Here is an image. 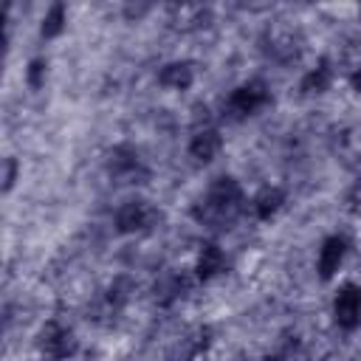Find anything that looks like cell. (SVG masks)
I'll return each instance as SVG.
<instances>
[{
	"instance_id": "6da1fadb",
	"label": "cell",
	"mask_w": 361,
	"mask_h": 361,
	"mask_svg": "<svg viewBox=\"0 0 361 361\" xmlns=\"http://www.w3.org/2000/svg\"><path fill=\"white\" fill-rule=\"evenodd\" d=\"M240 209H243V189L234 178L223 175L209 186L206 197L195 209V217L212 226H223V223H231L240 214Z\"/></svg>"
},
{
	"instance_id": "7a4b0ae2",
	"label": "cell",
	"mask_w": 361,
	"mask_h": 361,
	"mask_svg": "<svg viewBox=\"0 0 361 361\" xmlns=\"http://www.w3.org/2000/svg\"><path fill=\"white\" fill-rule=\"evenodd\" d=\"M268 99H271L268 85L259 82V79H254V82L240 85V87L228 96V104H226V107H228V116H231V118H245V116H254L259 107H265Z\"/></svg>"
},
{
	"instance_id": "3957f363",
	"label": "cell",
	"mask_w": 361,
	"mask_h": 361,
	"mask_svg": "<svg viewBox=\"0 0 361 361\" xmlns=\"http://www.w3.org/2000/svg\"><path fill=\"white\" fill-rule=\"evenodd\" d=\"M333 316L338 327L353 330L361 322V288L358 285H341L333 299Z\"/></svg>"
},
{
	"instance_id": "277c9868",
	"label": "cell",
	"mask_w": 361,
	"mask_h": 361,
	"mask_svg": "<svg viewBox=\"0 0 361 361\" xmlns=\"http://www.w3.org/2000/svg\"><path fill=\"white\" fill-rule=\"evenodd\" d=\"M158 214H155V209L152 206H147L144 200H127L118 212H116V228L121 231V234H130V231H144V228H149L152 226V220H155Z\"/></svg>"
},
{
	"instance_id": "5b68a950",
	"label": "cell",
	"mask_w": 361,
	"mask_h": 361,
	"mask_svg": "<svg viewBox=\"0 0 361 361\" xmlns=\"http://www.w3.org/2000/svg\"><path fill=\"white\" fill-rule=\"evenodd\" d=\"M42 350L51 355V358H68L76 353V338L71 330L59 327V324H48L42 330Z\"/></svg>"
},
{
	"instance_id": "8992f818",
	"label": "cell",
	"mask_w": 361,
	"mask_h": 361,
	"mask_svg": "<svg viewBox=\"0 0 361 361\" xmlns=\"http://www.w3.org/2000/svg\"><path fill=\"white\" fill-rule=\"evenodd\" d=\"M344 251H347V243L338 234H333L322 243V248H319V276L322 279H330L338 271V265L344 259Z\"/></svg>"
},
{
	"instance_id": "52a82bcc",
	"label": "cell",
	"mask_w": 361,
	"mask_h": 361,
	"mask_svg": "<svg viewBox=\"0 0 361 361\" xmlns=\"http://www.w3.org/2000/svg\"><path fill=\"white\" fill-rule=\"evenodd\" d=\"M220 147H223V138H220V133L217 130H200L192 141H189V155L195 158V161H212L217 152H220Z\"/></svg>"
},
{
	"instance_id": "ba28073f",
	"label": "cell",
	"mask_w": 361,
	"mask_h": 361,
	"mask_svg": "<svg viewBox=\"0 0 361 361\" xmlns=\"http://www.w3.org/2000/svg\"><path fill=\"white\" fill-rule=\"evenodd\" d=\"M192 79H195V68L189 62H169L158 73V82L172 90H186L192 85Z\"/></svg>"
},
{
	"instance_id": "9c48e42d",
	"label": "cell",
	"mask_w": 361,
	"mask_h": 361,
	"mask_svg": "<svg viewBox=\"0 0 361 361\" xmlns=\"http://www.w3.org/2000/svg\"><path fill=\"white\" fill-rule=\"evenodd\" d=\"M223 265H226V254H223V248L214 245V243H206V245L200 248V254H197V265H195V271H197V276L206 282V279H212L214 274H220Z\"/></svg>"
},
{
	"instance_id": "30bf717a",
	"label": "cell",
	"mask_w": 361,
	"mask_h": 361,
	"mask_svg": "<svg viewBox=\"0 0 361 361\" xmlns=\"http://www.w3.org/2000/svg\"><path fill=\"white\" fill-rule=\"evenodd\" d=\"M138 166H141V161L130 147H116L110 152V175H116L121 180H130L138 172Z\"/></svg>"
},
{
	"instance_id": "8fae6325",
	"label": "cell",
	"mask_w": 361,
	"mask_h": 361,
	"mask_svg": "<svg viewBox=\"0 0 361 361\" xmlns=\"http://www.w3.org/2000/svg\"><path fill=\"white\" fill-rule=\"evenodd\" d=\"M285 203V195H282V189H262L257 197H254V214L259 217V220H271L276 212H279V206Z\"/></svg>"
},
{
	"instance_id": "7c38bea8",
	"label": "cell",
	"mask_w": 361,
	"mask_h": 361,
	"mask_svg": "<svg viewBox=\"0 0 361 361\" xmlns=\"http://www.w3.org/2000/svg\"><path fill=\"white\" fill-rule=\"evenodd\" d=\"M330 87V68L322 62L319 68H313L310 73H305L302 79V90L305 93H324Z\"/></svg>"
},
{
	"instance_id": "4fadbf2b",
	"label": "cell",
	"mask_w": 361,
	"mask_h": 361,
	"mask_svg": "<svg viewBox=\"0 0 361 361\" xmlns=\"http://www.w3.org/2000/svg\"><path fill=\"white\" fill-rule=\"evenodd\" d=\"M62 28H65V6L54 3L48 8V14L42 17V37H56V34H62Z\"/></svg>"
},
{
	"instance_id": "5bb4252c",
	"label": "cell",
	"mask_w": 361,
	"mask_h": 361,
	"mask_svg": "<svg viewBox=\"0 0 361 361\" xmlns=\"http://www.w3.org/2000/svg\"><path fill=\"white\" fill-rule=\"evenodd\" d=\"M45 71H48V62H45V59H31V65H28V71H25V79H28V85H31L34 90L42 87Z\"/></svg>"
},
{
	"instance_id": "9a60e30c",
	"label": "cell",
	"mask_w": 361,
	"mask_h": 361,
	"mask_svg": "<svg viewBox=\"0 0 361 361\" xmlns=\"http://www.w3.org/2000/svg\"><path fill=\"white\" fill-rule=\"evenodd\" d=\"M14 178H17V161H14V158H8V161H6V189H11Z\"/></svg>"
},
{
	"instance_id": "2e32d148",
	"label": "cell",
	"mask_w": 361,
	"mask_h": 361,
	"mask_svg": "<svg viewBox=\"0 0 361 361\" xmlns=\"http://www.w3.org/2000/svg\"><path fill=\"white\" fill-rule=\"evenodd\" d=\"M350 82H353V87H355V90H361V68H358V71L350 76Z\"/></svg>"
}]
</instances>
